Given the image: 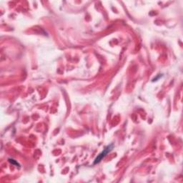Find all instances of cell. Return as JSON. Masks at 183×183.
I'll list each match as a JSON object with an SVG mask.
<instances>
[{
    "label": "cell",
    "instance_id": "obj_1",
    "mask_svg": "<svg viewBox=\"0 0 183 183\" xmlns=\"http://www.w3.org/2000/svg\"><path fill=\"white\" fill-rule=\"evenodd\" d=\"M112 145L108 146L107 148H105V149H104V150L102 152H101L100 154L97 157V158H96V159H95V164L100 163L101 160H102V158H103L105 156L108 152H110L112 150Z\"/></svg>",
    "mask_w": 183,
    "mask_h": 183
}]
</instances>
